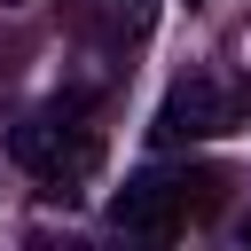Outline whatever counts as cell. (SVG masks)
<instances>
[{
	"label": "cell",
	"instance_id": "cell-3",
	"mask_svg": "<svg viewBox=\"0 0 251 251\" xmlns=\"http://www.w3.org/2000/svg\"><path fill=\"white\" fill-rule=\"evenodd\" d=\"M243 118V86H227L220 71H188L173 94H165V110H157V141L165 149H180V141H212V133H227Z\"/></svg>",
	"mask_w": 251,
	"mask_h": 251
},
{
	"label": "cell",
	"instance_id": "cell-1",
	"mask_svg": "<svg viewBox=\"0 0 251 251\" xmlns=\"http://www.w3.org/2000/svg\"><path fill=\"white\" fill-rule=\"evenodd\" d=\"M8 157L47 188V196H71L102 173V126L86 118V102H47L31 110L16 133H8Z\"/></svg>",
	"mask_w": 251,
	"mask_h": 251
},
{
	"label": "cell",
	"instance_id": "cell-4",
	"mask_svg": "<svg viewBox=\"0 0 251 251\" xmlns=\"http://www.w3.org/2000/svg\"><path fill=\"white\" fill-rule=\"evenodd\" d=\"M71 31L102 55H133L149 31H157V0H63Z\"/></svg>",
	"mask_w": 251,
	"mask_h": 251
},
{
	"label": "cell",
	"instance_id": "cell-2",
	"mask_svg": "<svg viewBox=\"0 0 251 251\" xmlns=\"http://www.w3.org/2000/svg\"><path fill=\"white\" fill-rule=\"evenodd\" d=\"M220 188V173H133L126 188H118V204H110V220L126 227V235H149V243H173L188 220H196V204Z\"/></svg>",
	"mask_w": 251,
	"mask_h": 251
}]
</instances>
